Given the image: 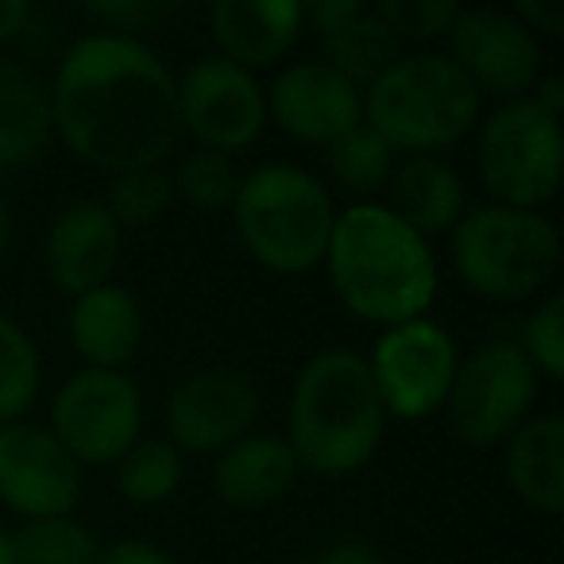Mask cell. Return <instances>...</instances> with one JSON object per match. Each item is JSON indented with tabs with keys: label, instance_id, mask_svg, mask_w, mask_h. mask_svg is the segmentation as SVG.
<instances>
[{
	"label": "cell",
	"instance_id": "cell-24",
	"mask_svg": "<svg viewBox=\"0 0 564 564\" xmlns=\"http://www.w3.org/2000/svg\"><path fill=\"white\" fill-rule=\"evenodd\" d=\"M117 484L135 507H159L182 487V453L171 441H135L117 460Z\"/></svg>",
	"mask_w": 564,
	"mask_h": 564
},
{
	"label": "cell",
	"instance_id": "cell-9",
	"mask_svg": "<svg viewBox=\"0 0 564 564\" xmlns=\"http://www.w3.org/2000/svg\"><path fill=\"white\" fill-rule=\"evenodd\" d=\"M143 399L124 371L86 368L63 383L51 406V433L78 464H117L140 441Z\"/></svg>",
	"mask_w": 564,
	"mask_h": 564
},
{
	"label": "cell",
	"instance_id": "cell-13",
	"mask_svg": "<svg viewBox=\"0 0 564 564\" xmlns=\"http://www.w3.org/2000/svg\"><path fill=\"white\" fill-rule=\"evenodd\" d=\"M259 417V387L236 368L182 379L166 399V441L178 453H225Z\"/></svg>",
	"mask_w": 564,
	"mask_h": 564
},
{
	"label": "cell",
	"instance_id": "cell-10",
	"mask_svg": "<svg viewBox=\"0 0 564 564\" xmlns=\"http://www.w3.org/2000/svg\"><path fill=\"white\" fill-rule=\"evenodd\" d=\"M456 364L460 360H456L453 337L430 317H417L406 325H391L379 337L368 371L387 414L417 422L445 406Z\"/></svg>",
	"mask_w": 564,
	"mask_h": 564
},
{
	"label": "cell",
	"instance_id": "cell-19",
	"mask_svg": "<svg viewBox=\"0 0 564 564\" xmlns=\"http://www.w3.org/2000/svg\"><path fill=\"white\" fill-rule=\"evenodd\" d=\"M299 460H294L291 445L282 437H256L248 433L243 441L228 445L217 453L213 464V491L220 502L240 510H259L279 502L299 479Z\"/></svg>",
	"mask_w": 564,
	"mask_h": 564
},
{
	"label": "cell",
	"instance_id": "cell-2",
	"mask_svg": "<svg viewBox=\"0 0 564 564\" xmlns=\"http://www.w3.org/2000/svg\"><path fill=\"white\" fill-rule=\"evenodd\" d=\"M325 267L348 314L387 329L425 317L437 299L430 240L379 202H356L337 213Z\"/></svg>",
	"mask_w": 564,
	"mask_h": 564
},
{
	"label": "cell",
	"instance_id": "cell-38",
	"mask_svg": "<svg viewBox=\"0 0 564 564\" xmlns=\"http://www.w3.org/2000/svg\"><path fill=\"white\" fill-rule=\"evenodd\" d=\"M9 232H12V217H9V202L0 197V251L9 243Z\"/></svg>",
	"mask_w": 564,
	"mask_h": 564
},
{
	"label": "cell",
	"instance_id": "cell-18",
	"mask_svg": "<svg viewBox=\"0 0 564 564\" xmlns=\"http://www.w3.org/2000/svg\"><path fill=\"white\" fill-rule=\"evenodd\" d=\"M70 340L74 352L101 371H120L135 360L143 340V310L124 286H97L78 294L70 310Z\"/></svg>",
	"mask_w": 564,
	"mask_h": 564
},
{
	"label": "cell",
	"instance_id": "cell-3",
	"mask_svg": "<svg viewBox=\"0 0 564 564\" xmlns=\"http://www.w3.org/2000/svg\"><path fill=\"white\" fill-rule=\"evenodd\" d=\"M387 430L368 360L356 352H322L299 371L291 394V445L299 468L317 476H352L376 456Z\"/></svg>",
	"mask_w": 564,
	"mask_h": 564
},
{
	"label": "cell",
	"instance_id": "cell-11",
	"mask_svg": "<svg viewBox=\"0 0 564 564\" xmlns=\"http://www.w3.org/2000/svg\"><path fill=\"white\" fill-rule=\"evenodd\" d=\"M178 117L202 151L232 155L263 135L267 94L256 74L240 70L228 58L209 55L178 78Z\"/></svg>",
	"mask_w": 564,
	"mask_h": 564
},
{
	"label": "cell",
	"instance_id": "cell-33",
	"mask_svg": "<svg viewBox=\"0 0 564 564\" xmlns=\"http://www.w3.org/2000/svg\"><path fill=\"white\" fill-rule=\"evenodd\" d=\"M514 20L530 32L561 35L564 32V0H518Z\"/></svg>",
	"mask_w": 564,
	"mask_h": 564
},
{
	"label": "cell",
	"instance_id": "cell-5",
	"mask_svg": "<svg viewBox=\"0 0 564 564\" xmlns=\"http://www.w3.org/2000/svg\"><path fill=\"white\" fill-rule=\"evenodd\" d=\"M236 232L248 256L279 274H306L325 263L333 236V197L310 171L267 163L243 174L232 202Z\"/></svg>",
	"mask_w": 564,
	"mask_h": 564
},
{
	"label": "cell",
	"instance_id": "cell-21",
	"mask_svg": "<svg viewBox=\"0 0 564 564\" xmlns=\"http://www.w3.org/2000/svg\"><path fill=\"white\" fill-rule=\"evenodd\" d=\"M55 132L51 89L28 66L0 58V171L28 166L47 151Z\"/></svg>",
	"mask_w": 564,
	"mask_h": 564
},
{
	"label": "cell",
	"instance_id": "cell-16",
	"mask_svg": "<svg viewBox=\"0 0 564 564\" xmlns=\"http://www.w3.org/2000/svg\"><path fill=\"white\" fill-rule=\"evenodd\" d=\"M120 232L124 228L109 217L101 202H78L63 209L43 248L51 282L74 299L105 286L120 259Z\"/></svg>",
	"mask_w": 564,
	"mask_h": 564
},
{
	"label": "cell",
	"instance_id": "cell-34",
	"mask_svg": "<svg viewBox=\"0 0 564 564\" xmlns=\"http://www.w3.org/2000/svg\"><path fill=\"white\" fill-rule=\"evenodd\" d=\"M97 564H174L163 549L148 545V541H112L109 549H101Z\"/></svg>",
	"mask_w": 564,
	"mask_h": 564
},
{
	"label": "cell",
	"instance_id": "cell-14",
	"mask_svg": "<svg viewBox=\"0 0 564 564\" xmlns=\"http://www.w3.org/2000/svg\"><path fill=\"white\" fill-rule=\"evenodd\" d=\"M82 499V468L43 425H0V502L28 522L66 518Z\"/></svg>",
	"mask_w": 564,
	"mask_h": 564
},
{
	"label": "cell",
	"instance_id": "cell-22",
	"mask_svg": "<svg viewBox=\"0 0 564 564\" xmlns=\"http://www.w3.org/2000/svg\"><path fill=\"white\" fill-rule=\"evenodd\" d=\"M387 189H391L387 209L417 236L456 228V220L464 217V182L437 155H410L402 166H394Z\"/></svg>",
	"mask_w": 564,
	"mask_h": 564
},
{
	"label": "cell",
	"instance_id": "cell-6",
	"mask_svg": "<svg viewBox=\"0 0 564 564\" xmlns=\"http://www.w3.org/2000/svg\"><path fill=\"white\" fill-rule=\"evenodd\" d=\"M561 263V236L553 220L533 209L479 205L453 228V267L468 291L495 302H522L538 294Z\"/></svg>",
	"mask_w": 564,
	"mask_h": 564
},
{
	"label": "cell",
	"instance_id": "cell-20",
	"mask_svg": "<svg viewBox=\"0 0 564 564\" xmlns=\"http://www.w3.org/2000/svg\"><path fill=\"white\" fill-rule=\"evenodd\" d=\"M502 471L522 502L541 514L564 510V422L556 414L525 417L502 448Z\"/></svg>",
	"mask_w": 564,
	"mask_h": 564
},
{
	"label": "cell",
	"instance_id": "cell-27",
	"mask_svg": "<svg viewBox=\"0 0 564 564\" xmlns=\"http://www.w3.org/2000/svg\"><path fill=\"white\" fill-rule=\"evenodd\" d=\"M174 202V182L171 171L163 166H140V171L112 174L109 197H105V209L117 220L120 228H143L155 225Z\"/></svg>",
	"mask_w": 564,
	"mask_h": 564
},
{
	"label": "cell",
	"instance_id": "cell-31",
	"mask_svg": "<svg viewBox=\"0 0 564 564\" xmlns=\"http://www.w3.org/2000/svg\"><path fill=\"white\" fill-rule=\"evenodd\" d=\"M376 12L399 40H437L448 35L460 4L456 0H383L376 4Z\"/></svg>",
	"mask_w": 564,
	"mask_h": 564
},
{
	"label": "cell",
	"instance_id": "cell-15",
	"mask_svg": "<svg viewBox=\"0 0 564 564\" xmlns=\"http://www.w3.org/2000/svg\"><path fill=\"white\" fill-rule=\"evenodd\" d=\"M267 117L286 135L314 148H333L356 128H364V89L340 78L333 66L294 63L274 78L267 94Z\"/></svg>",
	"mask_w": 564,
	"mask_h": 564
},
{
	"label": "cell",
	"instance_id": "cell-30",
	"mask_svg": "<svg viewBox=\"0 0 564 564\" xmlns=\"http://www.w3.org/2000/svg\"><path fill=\"white\" fill-rule=\"evenodd\" d=\"M518 348L533 364V371H545L549 379L564 376V294H553L533 310Z\"/></svg>",
	"mask_w": 564,
	"mask_h": 564
},
{
	"label": "cell",
	"instance_id": "cell-25",
	"mask_svg": "<svg viewBox=\"0 0 564 564\" xmlns=\"http://www.w3.org/2000/svg\"><path fill=\"white\" fill-rule=\"evenodd\" d=\"M43 368L32 337L0 314V425H17L40 399Z\"/></svg>",
	"mask_w": 564,
	"mask_h": 564
},
{
	"label": "cell",
	"instance_id": "cell-36",
	"mask_svg": "<svg viewBox=\"0 0 564 564\" xmlns=\"http://www.w3.org/2000/svg\"><path fill=\"white\" fill-rule=\"evenodd\" d=\"M32 24V4L24 0H0V43H12Z\"/></svg>",
	"mask_w": 564,
	"mask_h": 564
},
{
	"label": "cell",
	"instance_id": "cell-1",
	"mask_svg": "<svg viewBox=\"0 0 564 564\" xmlns=\"http://www.w3.org/2000/svg\"><path fill=\"white\" fill-rule=\"evenodd\" d=\"M47 89L55 132L97 171L163 166L182 140L178 82L140 40L86 35L63 55Z\"/></svg>",
	"mask_w": 564,
	"mask_h": 564
},
{
	"label": "cell",
	"instance_id": "cell-4",
	"mask_svg": "<svg viewBox=\"0 0 564 564\" xmlns=\"http://www.w3.org/2000/svg\"><path fill=\"white\" fill-rule=\"evenodd\" d=\"M479 89L448 55H406L364 89V124L391 151L433 155L476 128Z\"/></svg>",
	"mask_w": 564,
	"mask_h": 564
},
{
	"label": "cell",
	"instance_id": "cell-26",
	"mask_svg": "<svg viewBox=\"0 0 564 564\" xmlns=\"http://www.w3.org/2000/svg\"><path fill=\"white\" fill-rule=\"evenodd\" d=\"M20 564H97L101 545L82 522L66 518H35L12 533Z\"/></svg>",
	"mask_w": 564,
	"mask_h": 564
},
{
	"label": "cell",
	"instance_id": "cell-29",
	"mask_svg": "<svg viewBox=\"0 0 564 564\" xmlns=\"http://www.w3.org/2000/svg\"><path fill=\"white\" fill-rule=\"evenodd\" d=\"M171 182L174 197H186L197 209H232L236 189H240V174H236L232 159L202 148L182 159L178 171L171 174Z\"/></svg>",
	"mask_w": 564,
	"mask_h": 564
},
{
	"label": "cell",
	"instance_id": "cell-28",
	"mask_svg": "<svg viewBox=\"0 0 564 564\" xmlns=\"http://www.w3.org/2000/svg\"><path fill=\"white\" fill-rule=\"evenodd\" d=\"M329 171L348 194H379L394 174V151L364 124L329 148Z\"/></svg>",
	"mask_w": 564,
	"mask_h": 564
},
{
	"label": "cell",
	"instance_id": "cell-35",
	"mask_svg": "<svg viewBox=\"0 0 564 564\" xmlns=\"http://www.w3.org/2000/svg\"><path fill=\"white\" fill-rule=\"evenodd\" d=\"M314 564H387L383 549H376L371 541H337L333 549H325Z\"/></svg>",
	"mask_w": 564,
	"mask_h": 564
},
{
	"label": "cell",
	"instance_id": "cell-17",
	"mask_svg": "<svg viewBox=\"0 0 564 564\" xmlns=\"http://www.w3.org/2000/svg\"><path fill=\"white\" fill-rule=\"evenodd\" d=\"M302 28L299 0H217L209 9V35L220 58L248 74L279 63Z\"/></svg>",
	"mask_w": 564,
	"mask_h": 564
},
{
	"label": "cell",
	"instance_id": "cell-8",
	"mask_svg": "<svg viewBox=\"0 0 564 564\" xmlns=\"http://www.w3.org/2000/svg\"><path fill=\"white\" fill-rule=\"evenodd\" d=\"M538 394V371L518 340H491L456 364L448 387V425L464 445H499L530 417Z\"/></svg>",
	"mask_w": 564,
	"mask_h": 564
},
{
	"label": "cell",
	"instance_id": "cell-23",
	"mask_svg": "<svg viewBox=\"0 0 564 564\" xmlns=\"http://www.w3.org/2000/svg\"><path fill=\"white\" fill-rule=\"evenodd\" d=\"M322 63L333 66L340 78H348L356 89H368L387 66L402 58V40L379 20L376 9H364L337 32L322 35Z\"/></svg>",
	"mask_w": 564,
	"mask_h": 564
},
{
	"label": "cell",
	"instance_id": "cell-12",
	"mask_svg": "<svg viewBox=\"0 0 564 564\" xmlns=\"http://www.w3.org/2000/svg\"><path fill=\"white\" fill-rule=\"evenodd\" d=\"M448 58L484 94L518 97L538 86L541 47L538 35L502 9H460L448 28Z\"/></svg>",
	"mask_w": 564,
	"mask_h": 564
},
{
	"label": "cell",
	"instance_id": "cell-32",
	"mask_svg": "<svg viewBox=\"0 0 564 564\" xmlns=\"http://www.w3.org/2000/svg\"><path fill=\"white\" fill-rule=\"evenodd\" d=\"M171 12L174 4H159V0H101V4H86V17L94 24H101L109 35H128V40H135V32L155 28Z\"/></svg>",
	"mask_w": 564,
	"mask_h": 564
},
{
	"label": "cell",
	"instance_id": "cell-39",
	"mask_svg": "<svg viewBox=\"0 0 564 564\" xmlns=\"http://www.w3.org/2000/svg\"><path fill=\"white\" fill-rule=\"evenodd\" d=\"M0 564H20L17 549H12V533H0Z\"/></svg>",
	"mask_w": 564,
	"mask_h": 564
},
{
	"label": "cell",
	"instance_id": "cell-7",
	"mask_svg": "<svg viewBox=\"0 0 564 564\" xmlns=\"http://www.w3.org/2000/svg\"><path fill=\"white\" fill-rule=\"evenodd\" d=\"M476 163L495 205L538 213L561 186V117L545 112L533 97L507 101L479 128Z\"/></svg>",
	"mask_w": 564,
	"mask_h": 564
},
{
	"label": "cell",
	"instance_id": "cell-37",
	"mask_svg": "<svg viewBox=\"0 0 564 564\" xmlns=\"http://www.w3.org/2000/svg\"><path fill=\"white\" fill-rule=\"evenodd\" d=\"M533 101L541 105L545 112H553V117H561L564 109V82L561 78H538V86H533Z\"/></svg>",
	"mask_w": 564,
	"mask_h": 564
}]
</instances>
